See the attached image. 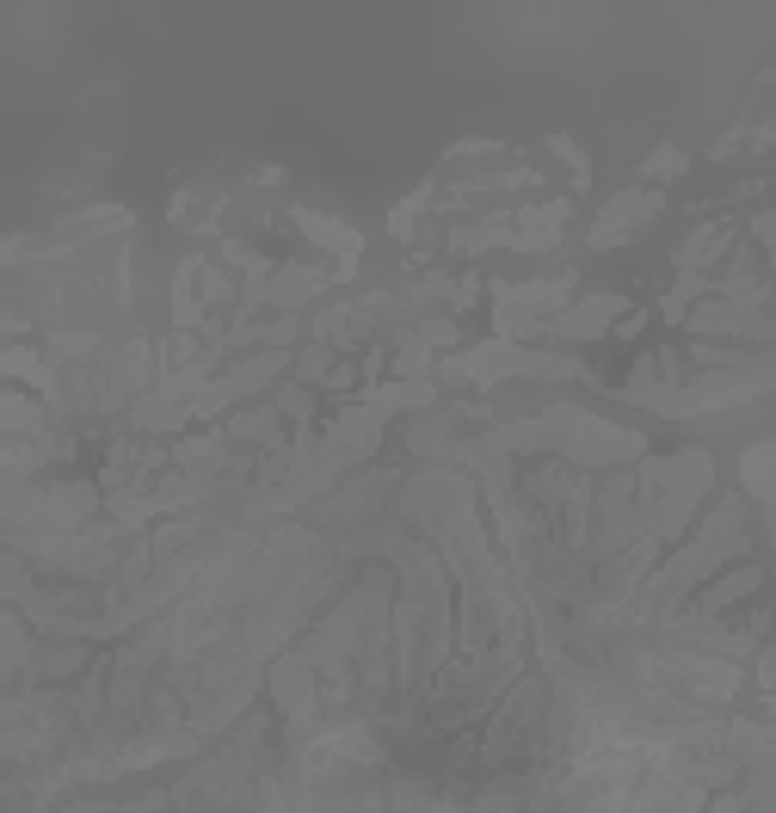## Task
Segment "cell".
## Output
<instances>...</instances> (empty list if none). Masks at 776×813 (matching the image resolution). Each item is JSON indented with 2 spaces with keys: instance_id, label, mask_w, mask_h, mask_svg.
I'll return each mask as SVG.
<instances>
[{
  "instance_id": "3957f363",
  "label": "cell",
  "mask_w": 776,
  "mask_h": 813,
  "mask_svg": "<svg viewBox=\"0 0 776 813\" xmlns=\"http://www.w3.org/2000/svg\"><path fill=\"white\" fill-rule=\"evenodd\" d=\"M610 314H617V302H610V297H598V302H586L579 314H561V321H555L548 333H574V339H586V333H605V321H610Z\"/></svg>"
},
{
  "instance_id": "6da1fadb",
  "label": "cell",
  "mask_w": 776,
  "mask_h": 813,
  "mask_svg": "<svg viewBox=\"0 0 776 813\" xmlns=\"http://www.w3.org/2000/svg\"><path fill=\"white\" fill-rule=\"evenodd\" d=\"M653 210H659L653 191H629V198H617L605 216H598V229H591V247H617V241H629V235H635V222H647Z\"/></svg>"
},
{
  "instance_id": "277c9868",
  "label": "cell",
  "mask_w": 776,
  "mask_h": 813,
  "mask_svg": "<svg viewBox=\"0 0 776 813\" xmlns=\"http://www.w3.org/2000/svg\"><path fill=\"white\" fill-rule=\"evenodd\" d=\"M641 172H647V179H659V172H684V155H678V148H653Z\"/></svg>"
},
{
  "instance_id": "7a4b0ae2",
  "label": "cell",
  "mask_w": 776,
  "mask_h": 813,
  "mask_svg": "<svg viewBox=\"0 0 776 813\" xmlns=\"http://www.w3.org/2000/svg\"><path fill=\"white\" fill-rule=\"evenodd\" d=\"M555 222H567V203H548V210H530L524 222H518V247H548L555 241Z\"/></svg>"
}]
</instances>
